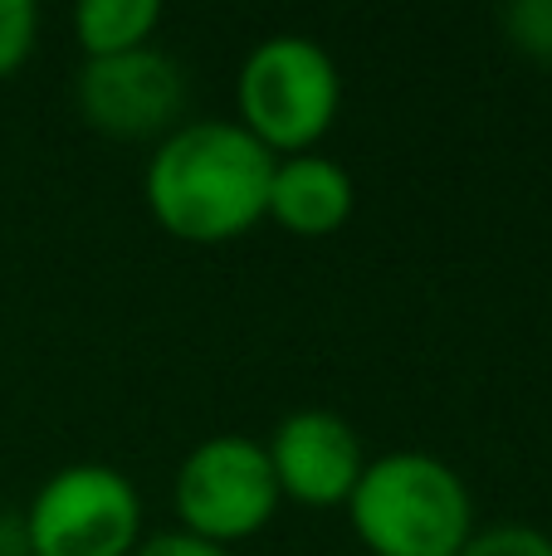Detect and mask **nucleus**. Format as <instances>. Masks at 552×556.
<instances>
[{"mask_svg": "<svg viewBox=\"0 0 552 556\" xmlns=\"http://www.w3.org/2000/svg\"><path fill=\"white\" fill-rule=\"evenodd\" d=\"M274 156L235 117H196L166 132L142 166V201L181 244H230L264 220Z\"/></svg>", "mask_w": 552, "mask_h": 556, "instance_id": "nucleus-1", "label": "nucleus"}, {"mask_svg": "<svg viewBox=\"0 0 552 556\" xmlns=\"http://www.w3.org/2000/svg\"><path fill=\"white\" fill-rule=\"evenodd\" d=\"M348 522L372 556H460L475 538V493L440 454L391 450L367 459Z\"/></svg>", "mask_w": 552, "mask_h": 556, "instance_id": "nucleus-2", "label": "nucleus"}, {"mask_svg": "<svg viewBox=\"0 0 552 556\" xmlns=\"http://www.w3.org/2000/svg\"><path fill=\"white\" fill-rule=\"evenodd\" d=\"M235 123L269 156L318 152L342 108V74L309 35H269L235 74Z\"/></svg>", "mask_w": 552, "mask_h": 556, "instance_id": "nucleus-3", "label": "nucleus"}, {"mask_svg": "<svg viewBox=\"0 0 552 556\" xmlns=\"http://www.w3.org/2000/svg\"><path fill=\"white\" fill-rule=\"evenodd\" d=\"M25 556H133L142 542V493L113 464H64L20 513Z\"/></svg>", "mask_w": 552, "mask_h": 556, "instance_id": "nucleus-4", "label": "nucleus"}, {"mask_svg": "<svg viewBox=\"0 0 552 556\" xmlns=\"http://www.w3.org/2000/svg\"><path fill=\"white\" fill-rule=\"evenodd\" d=\"M172 503L181 532L211 542V547H240L264 532L279 513V483H274L264 440L250 434H211L191 444L176 464Z\"/></svg>", "mask_w": 552, "mask_h": 556, "instance_id": "nucleus-5", "label": "nucleus"}, {"mask_svg": "<svg viewBox=\"0 0 552 556\" xmlns=\"http://www.w3.org/2000/svg\"><path fill=\"white\" fill-rule=\"evenodd\" d=\"M186 68L156 45L113 59H84L74 74V103L84 123L117 142H162L186 123Z\"/></svg>", "mask_w": 552, "mask_h": 556, "instance_id": "nucleus-6", "label": "nucleus"}, {"mask_svg": "<svg viewBox=\"0 0 552 556\" xmlns=\"http://www.w3.org/2000/svg\"><path fill=\"white\" fill-rule=\"evenodd\" d=\"M264 454H269L279 498H293L303 508H348L352 489L367 469V450H362L352 420L338 410H323V405L284 415L264 440Z\"/></svg>", "mask_w": 552, "mask_h": 556, "instance_id": "nucleus-7", "label": "nucleus"}, {"mask_svg": "<svg viewBox=\"0 0 552 556\" xmlns=\"http://www.w3.org/2000/svg\"><path fill=\"white\" fill-rule=\"evenodd\" d=\"M352 211H357V186L342 162L323 152L274 156L264 220H274L299 240H328L352 220Z\"/></svg>", "mask_w": 552, "mask_h": 556, "instance_id": "nucleus-8", "label": "nucleus"}, {"mask_svg": "<svg viewBox=\"0 0 552 556\" xmlns=\"http://www.w3.org/2000/svg\"><path fill=\"white\" fill-rule=\"evenodd\" d=\"M68 20H74V45L84 49V59H113L152 45L162 5L156 0H78Z\"/></svg>", "mask_w": 552, "mask_h": 556, "instance_id": "nucleus-9", "label": "nucleus"}, {"mask_svg": "<svg viewBox=\"0 0 552 556\" xmlns=\"http://www.w3.org/2000/svg\"><path fill=\"white\" fill-rule=\"evenodd\" d=\"M499 25H504L514 49L552 64V0H514V5L499 10Z\"/></svg>", "mask_w": 552, "mask_h": 556, "instance_id": "nucleus-10", "label": "nucleus"}, {"mask_svg": "<svg viewBox=\"0 0 552 556\" xmlns=\"http://www.w3.org/2000/svg\"><path fill=\"white\" fill-rule=\"evenodd\" d=\"M39 39V10L29 0H0V78H10Z\"/></svg>", "mask_w": 552, "mask_h": 556, "instance_id": "nucleus-11", "label": "nucleus"}, {"mask_svg": "<svg viewBox=\"0 0 552 556\" xmlns=\"http://www.w3.org/2000/svg\"><path fill=\"white\" fill-rule=\"evenodd\" d=\"M460 556H552V538L528 522H499L465 542Z\"/></svg>", "mask_w": 552, "mask_h": 556, "instance_id": "nucleus-12", "label": "nucleus"}, {"mask_svg": "<svg viewBox=\"0 0 552 556\" xmlns=\"http://www.w3.org/2000/svg\"><path fill=\"white\" fill-rule=\"evenodd\" d=\"M133 556H230L225 547H211V542L191 538V532H156V538H142Z\"/></svg>", "mask_w": 552, "mask_h": 556, "instance_id": "nucleus-13", "label": "nucleus"}]
</instances>
